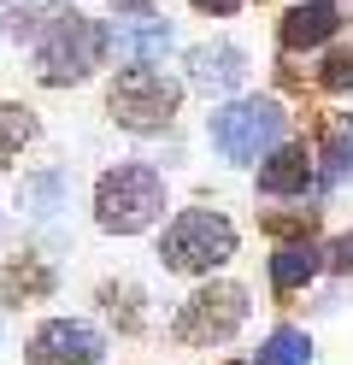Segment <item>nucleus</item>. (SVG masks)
Masks as SVG:
<instances>
[{
	"instance_id": "39448f33",
	"label": "nucleus",
	"mask_w": 353,
	"mask_h": 365,
	"mask_svg": "<svg viewBox=\"0 0 353 365\" xmlns=\"http://www.w3.org/2000/svg\"><path fill=\"white\" fill-rule=\"evenodd\" d=\"M230 254H235V230H230V218L206 212V207L177 212V218H171V230H165V242H159L165 271H183V277H206V271H218Z\"/></svg>"
},
{
	"instance_id": "423d86ee",
	"label": "nucleus",
	"mask_w": 353,
	"mask_h": 365,
	"mask_svg": "<svg viewBox=\"0 0 353 365\" xmlns=\"http://www.w3.org/2000/svg\"><path fill=\"white\" fill-rule=\"evenodd\" d=\"M247 318V294L235 283H200L177 312V341L188 348H212V341H230Z\"/></svg>"
},
{
	"instance_id": "f3484780",
	"label": "nucleus",
	"mask_w": 353,
	"mask_h": 365,
	"mask_svg": "<svg viewBox=\"0 0 353 365\" xmlns=\"http://www.w3.org/2000/svg\"><path fill=\"white\" fill-rule=\"evenodd\" d=\"M318 83L329 88V95H342V88H353V53H347V48H336V53L324 59V71H318Z\"/></svg>"
},
{
	"instance_id": "dca6fc26",
	"label": "nucleus",
	"mask_w": 353,
	"mask_h": 365,
	"mask_svg": "<svg viewBox=\"0 0 353 365\" xmlns=\"http://www.w3.org/2000/svg\"><path fill=\"white\" fill-rule=\"evenodd\" d=\"M312 359V348H306L300 330H277L265 348H259V365H306Z\"/></svg>"
},
{
	"instance_id": "f257e3e1",
	"label": "nucleus",
	"mask_w": 353,
	"mask_h": 365,
	"mask_svg": "<svg viewBox=\"0 0 353 365\" xmlns=\"http://www.w3.org/2000/svg\"><path fill=\"white\" fill-rule=\"evenodd\" d=\"M112 48H106V24H94L83 12H53L47 18V30L36 36V77L47 88H65V83H83L94 77V65H101Z\"/></svg>"
},
{
	"instance_id": "9d476101",
	"label": "nucleus",
	"mask_w": 353,
	"mask_h": 365,
	"mask_svg": "<svg viewBox=\"0 0 353 365\" xmlns=\"http://www.w3.org/2000/svg\"><path fill=\"white\" fill-rule=\"evenodd\" d=\"M336 30H342V6H336V0H300V6L282 12V48H289V53L324 48Z\"/></svg>"
},
{
	"instance_id": "412c9836",
	"label": "nucleus",
	"mask_w": 353,
	"mask_h": 365,
	"mask_svg": "<svg viewBox=\"0 0 353 365\" xmlns=\"http://www.w3.org/2000/svg\"><path fill=\"white\" fill-rule=\"evenodd\" d=\"M329 265H336V271H353V236H342L336 247H329Z\"/></svg>"
},
{
	"instance_id": "aec40b11",
	"label": "nucleus",
	"mask_w": 353,
	"mask_h": 365,
	"mask_svg": "<svg viewBox=\"0 0 353 365\" xmlns=\"http://www.w3.org/2000/svg\"><path fill=\"white\" fill-rule=\"evenodd\" d=\"M195 12H212V18H230V12H242V0H188Z\"/></svg>"
},
{
	"instance_id": "a211bd4d",
	"label": "nucleus",
	"mask_w": 353,
	"mask_h": 365,
	"mask_svg": "<svg viewBox=\"0 0 353 365\" xmlns=\"http://www.w3.org/2000/svg\"><path fill=\"white\" fill-rule=\"evenodd\" d=\"M312 224H318V212L306 207V212H271V218H265V230H271V236H306Z\"/></svg>"
},
{
	"instance_id": "9b49d317",
	"label": "nucleus",
	"mask_w": 353,
	"mask_h": 365,
	"mask_svg": "<svg viewBox=\"0 0 353 365\" xmlns=\"http://www.w3.org/2000/svg\"><path fill=\"white\" fill-rule=\"evenodd\" d=\"M312 153H306L300 142H277L271 153H265V165H259V189L265 195H300L306 182H312Z\"/></svg>"
},
{
	"instance_id": "2eb2a0df",
	"label": "nucleus",
	"mask_w": 353,
	"mask_h": 365,
	"mask_svg": "<svg viewBox=\"0 0 353 365\" xmlns=\"http://www.w3.org/2000/svg\"><path fill=\"white\" fill-rule=\"evenodd\" d=\"M30 135H36V112L18 106V101H0V165H6Z\"/></svg>"
},
{
	"instance_id": "f03ea898",
	"label": "nucleus",
	"mask_w": 353,
	"mask_h": 365,
	"mask_svg": "<svg viewBox=\"0 0 353 365\" xmlns=\"http://www.w3.org/2000/svg\"><path fill=\"white\" fill-rule=\"evenodd\" d=\"M165 212V177L153 165H118L94 189V224L112 236H135Z\"/></svg>"
},
{
	"instance_id": "20e7f679",
	"label": "nucleus",
	"mask_w": 353,
	"mask_h": 365,
	"mask_svg": "<svg viewBox=\"0 0 353 365\" xmlns=\"http://www.w3.org/2000/svg\"><path fill=\"white\" fill-rule=\"evenodd\" d=\"M183 106V83L153 71V65H124L112 83H106V112L124 130H165Z\"/></svg>"
},
{
	"instance_id": "f8f14e48",
	"label": "nucleus",
	"mask_w": 353,
	"mask_h": 365,
	"mask_svg": "<svg viewBox=\"0 0 353 365\" xmlns=\"http://www.w3.org/2000/svg\"><path fill=\"white\" fill-rule=\"evenodd\" d=\"M318 265H324V254H318L306 236H300V242H282L277 254H271V283L289 294V289H300V283H312V277H318Z\"/></svg>"
},
{
	"instance_id": "7ed1b4c3",
	"label": "nucleus",
	"mask_w": 353,
	"mask_h": 365,
	"mask_svg": "<svg viewBox=\"0 0 353 365\" xmlns=\"http://www.w3.org/2000/svg\"><path fill=\"white\" fill-rule=\"evenodd\" d=\"M282 124H289V118H282L277 101L247 95V101H230V106L212 112L206 135H212V148H218L230 165H253V159H265L282 142Z\"/></svg>"
},
{
	"instance_id": "6ab92c4d",
	"label": "nucleus",
	"mask_w": 353,
	"mask_h": 365,
	"mask_svg": "<svg viewBox=\"0 0 353 365\" xmlns=\"http://www.w3.org/2000/svg\"><path fill=\"white\" fill-rule=\"evenodd\" d=\"M24 289H47V271H24V265H12L6 294H24Z\"/></svg>"
},
{
	"instance_id": "0eeeda50",
	"label": "nucleus",
	"mask_w": 353,
	"mask_h": 365,
	"mask_svg": "<svg viewBox=\"0 0 353 365\" xmlns=\"http://www.w3.org/2000/svg\"><path fill=\"white\" fill-rule=\"evenodd\" d=\"M30 365H101V336L77 318H47L30 336Z\"/></svg>"
},
{
	"instance_id": "4be33fe9",
	"label": "nucleus",
	"mask_w": 353,
	"mask_h": 365,
	"mask_svg": "<svg viewBox=\"0 0 353 365\" xmlns=\"http://www.w3.org/2000/svg\"><path fill=\"white\" fill-rule=\"evenodd\" d=\"M112 6H135V12H141V6H148V0H112Z\"/></svg>"
},
{
	"instance_id": "6e6552de",
	"label": "nucleus",
	"mask_w": 353,
	"mask_h": 365,
	"mask_svg": "<svg viewBox=\"0 0 353 365\" xmlns=\"http://www.w3.org/2000/svg\"><path fill=\"white\" fill-rule=\"evenodd\" d=\"M106 48L124 65H153L171 48V24L153 18V12H130V18H118V24H106Z\"/></svg>"
},
{
	"instance_id": "4468645a",
	"label": "nucleus",
	"mask_w": 353,
	"mask_h": 365,
	"mask_svg": "<svg viewBox=\"0 0 353 365\" xmlns=\"http://www.w3.org/2000/svg\"><path fill=\"white\" fill-rule=\"evenodd\" d=\"M353 177V124L336 118L324 135V182H347Z\"/></svg>"
},
{
	"instance_id": "ddd939ff",
	"label": "nucleus",
	"mask_w": 353,
	"mask_h": 365,
	"mask_svg": "<svg viewBox=\"0 0 353 365\" xmlns=\"http://www.w3.org/2000/svg\"><path fill=\"white\" fill-rule=\"evenodd\" d=\"M65 195H71L65 171H36V177H24V182H18V207H24V212H36V218L59 212V207H65Z\"/></svg>"
},
{
	"instance_id": "1a4fd4ad",
	"label": "nucleus",
	"mask_w": 353,
	"mask_h": 365,
	"mask_svg": "<svg viewBox=\"0 0 353 365\" xmlns=\"http://www.w3.org/2000/svg\"><path fill=\"white\" fill-rule=\"evenodd\" d=\"M188 83L200 95H230V88L247 83V53L235 41H206V48H188Z\"/></svg>"
}]
</instances>
